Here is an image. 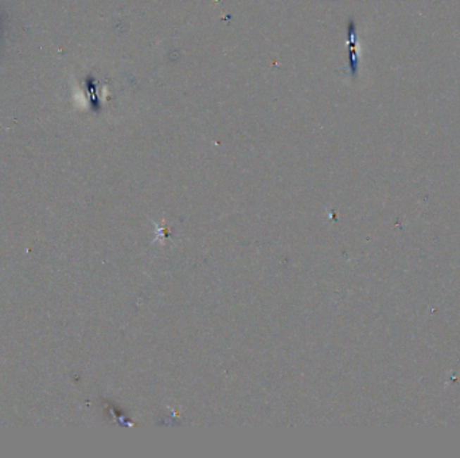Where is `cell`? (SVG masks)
I'll list each match as a JSON object with an SVG mask.
<instances>
[{
  "mask_svg": "<svg viewBox=\"0 0 460 458\" xmlns=\"http://www.w3.org/2000/svg\"><path fill=\"white\" fill-rule=\"evenodd\" d=\"M347 37H349V63H350V72L353 78L358 75V51H356V23L350 20L347 26Z\"/></svg>",
  "mask_w": 460,
  "mask_h": 458,
  "instance_id": "1",
  "label": "cell"
}]
</instances>
